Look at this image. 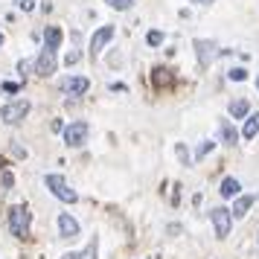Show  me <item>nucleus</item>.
I'll list each match as a JSON object with an SVG mask.
<instances>
[{"label":"nucleus","mask_w":259,"mask_h":259,"mask_svg":"<svg viewBox=\"0 0 259 259\" xmlns=\"http://www.w3.org/2000/svg\"><path fill=\"white\" fill-rule=\"evenodd\" d=\"M44 184H47V189L59 201H67V204H76V201H79L76 189H70V184H67L61 175H47V178H44Z\"/></svg>","instance_id":"obj_1"},{"label":"nucleus","mask_w":259,"mask_h":259,"mask_svg":"<svg viewBox=\"0 0 259 259\" xmlns=\"http://www.w3.org/2000/svg\"><path fill=\"white\" fill-rule=\"evenodd\" d=\"M29 210H26L24 204H15L12 210H9V230H12V236H18V239H24L26 233H29Z\"/></svg>","instance_id":"obj_2"},{"label":"nucleus","mask_w":259,"mask_h":259,"mask_svg":"<svg viewBox=\"0 0 259 259\" xmlns=\"http://www.w3.org/2000/svg\"><path fill=\"white\" fill-rule=\"evenodd\" d=\"M88 134H91V125H88L84 119H76V122H70V125L64 128V143H67L70 149H79V146L88 143Z\"/></svg>","instance_id":"obj_3"},{"label":"nucleus","mask_w":259,"mask_h":259,"mask_svg":"<svg viewBox=\"0 0 259 259\" xmlns=\"http://www.w3.org/2000/svg\"><path fill=\"white\" fill-rule=\"evenodd\" d=\"M26 114H29V102H26V99H18V102H9V105L0 108V119H3L6 125H18Z\"/></svg>","instance_id":"obj_4"},{"label":"nucleus","mask_w":259,"mask_h":259,"mask_svg":"<svg viewBox=\"0 0 259 259\" xmlns=\"http://www.w3.org/2000/svg\"><path fill=\"white\" fill-rule=\"evenodd\" d=\"M195 56H198V64H201V67H210L212 61L222 56V50H219V44H215V41L198 38V41H195Z\"/></svg>","instance_id":"obj_5"},{"label":"nucleus","mask_w":259,"mask_h":259,"mask_svg":"<svg viewBox=\"0 0 259 259\" xmlns=\"http://www.w3.org/2000/svg\"><path fill=\"white\" fill-rule=\"evenodd\" d=\"M210 219H212V227H215V236L219 239H227L230 236V224H233V215L227 207H215L210 210Z\"/></svg>","instance_id":"obj_6"},{"label":"nucleus","mask_w":259,"mask_h":259,"mask_svg":"<svg viewBox=\"0 0 259 259\" xmlns=\"http://www.w3.org/2000/svg\"><path fill=\"white\" fill-rule=\"evenodd\" d=\"M56 67H59V61H56V50H47V47H44L41 53H38L35 73L47 79V76H53V73H56Z\"/></svg>","instance_id":"obj_7"},{"label":"nucleus","mask_w":259,"mask_h":259,"mask_svg":"<svg viewBox=\"0 0 259 259\" xmlns=\"http://www.w3.org/2000/svg\"><path fill=\"white\" fill-rule=\"evenodd\" d=\"M114 35H117V29H114V26H99V29L94 32V38H91V56H99L102 47H105Z\"/></svg>","instance_id":"obj_8"},{"label":"nucleus","mask_w":259,"mask_h":259,"mask_svg":"<svg viewBox=\"0 0 259 259\" xmlns=\"http://www.w3.org/2000/svg\"><path fill=\"white\" fill-rule=\"evenodd\" d=\"M88 88H91V79H84V76H70V79L61 82V91L70 96H82Z\"/></svg>","instance_id":"obj_9"},{"label":"nucleus","mask_w":259,"mask_h":259,"mask_svg":"<svg viewBox=\"0 0 259 259\" xmlns=\"http://www.w3.org/2000/svg\"><path fill=\"white\" fill-rule=\"evenodd\" d=\"M59 233L64 239H73V236H79V222L73 219L70 212H61L59 215Z\"/></svg>","instance_id":"obj_10"},{"label":"nucleus","mask_w":259,"mask_h":259,"mask_svg":"<svg viewBox=\"0 0 259 259\" xmlns=\"http://www.w3.org/2000/svg\"><path fill=\"white\" fill-rule=\"evenodd\" d=\"M250 207H253V195H239L236 204H233V210H230V215H233V219H245Z\"/></svg>","instance_id":"obj_11"},{"label":"nucleus","mask_w":259,"mask_h":259,"mask_svg":"<svg viewBox=\"0 0 259 259\" xmlns=\"http://www.w3.org/2000/svg\"><path fill=\"white\" fill-rule=\"evenodd\" d=\"M256 134H259V111L245 119V128H242V137H245V140H253Z\"/></svg>","instance_id":"obj_12"},{"label":"nucleus","mask_w":259,"mask_h":259,"mask_svg":"<svg viewBox=\"0 0 259 259\" xmlns=\"http://www.w3.org/2000/svg\"><path fill=\"white\" fill-rule=\"evenodd\" d=\"M59 44H61V29L59 26H47V32H44V47L59 50Z\"/></svg>","instance_id":"obj_13"},{"label":"nucleus","mask_w":259,"mask_h":259,"mask_svg":"<svg viewBox=\"0 0 259 259\" xmlns=\"http://www.w3.org/2000/svg\"><path fill=\"white\" fill-rule=\"evenodd\" d=\"M247 114H250L247 99H233V102H230V117H233V119H245Z\"/></svg>","instance_id":"obj_14"},{"label":"nucleus","mask_w":259,"mask_h":259,"mask_svg":"<svg viewBox=\"0 0 259 259\" xmlns=\"http://www.w3.org/2000/svg\"><path fill=\"white\" fill-rule=\"evenodd\" d=\"M239 181H236V178H224L222 181V189H219V192H222V198H236V195H239Z\"/></svg>","instance_id":"obj_15"},{"label":"nucleus","mask_w":259,"mask_h":259,"mask_svg":"<svg viewBox=\"0 0 259 259\" xmlns=\"http://www.w3.org/2000/svg\"><path fill=\"white\" fill-rule=\"evenodd\" d=\"M222 140L227 143V146H236V143H239V131L230 125V119H222Z\"/></svg>","instance_id":"obj_16"},{"label":"nucleus","mask_w":259,"mask_h":259,"mask_svg":"<svg viewBox=\"0 0 259 259\" xmlns=\"http://www.w3.org/2000/svg\"><path fill=\"white\" fill-rule=\"evenodd\" d=\"M154 84L157 88H166V84H172L175 82V76H172V70H166V67H154Z\"/></svg>","instance_id":"obj_17"},{"label":"nucleus","mask_w":259,"mask_h":259,"mask_svg":"<svg viewBox=\"0 0 259 259\" xmlns=\"http://www.w3.org/2000/svg\"><path fill=\"white\" fill-rule=\"evenodd\" d=\"M96 236H94V242H91V245L84 247V250H79V253H64V256L61 259H96Z\"/></svg>","instance_id":"obj_18"},{"label":"nucleus","mask_w":259,"mask_h":259,"mask_svg":"<svg viewBox=\"0 0 259 259\" xmlns=\"http://www.w3.org/2000/svg\"><path fill=\"white\" fill-rule=\"evenodd\" d=\"M108 6H111V9H119V12H125V9H131V3H134V0H105Z\"/></svg>","instance_id":"obj_19"},{"label":"nucleus","mask_w":259,"mask_h":259,"mask_svg":"<svg viewBox=\"0 0 259 259\" xmlns=\"http://www.w3.org/2000/svg\"><path fill=\"white\" fill-rule=\"evenodd\" d=\"M212 149H215V143H212V140L201 143V146H198V152H195V160H201V157H204V154H210Z\"/></svg>","instance_id":"obj_20"},{"label":"nucleus","mask_w":259,"mask_h":259,"mask_svg":"<svg viewBox=\"0 0 259 259\" xmlns=\"http://www.w3.org/2000/svg\"><path fill=\"white\" fill-rule=\"evenodd\" d=\"M0 184H3V189H12V184H15V175L9 172V169H3V172H0Z\"/></svg>","instance_id":"obj_21"},{"label":"nucleus","mask_w":259,"mask_h":259,"mask_svg":"<svg viewBox=\"0 0 259 259\" xmlns=\"http://www.w3.org/2000/svg\"><path fill=\"white\" fill-rule=\"evenodd\" d=\"M227 76H230L233 82H245V79H247V70H245V67H233V70L227 73Z\"/></svg>","instance_id":"obj_22"},{"label":"nucleus","mask_w":259,"mask_h":259,"mask_svg":"<svg viewBox=\"0 0 259 259\" xmlns=\"http://www.w3.org/2000/svg\"><path fill=\"white\" fill-rule=\"evenodd\" d=\"M146 41H149V47H157V44L163 41V32H157V29H154V32H149V35H146Z\"/></svg>","instance_id":"obj_23"},{"label":"nucleus","mask_w":259,"mask_h":259,"mask_svg":"<svg viewBox=\"0 0 259 259\" xmlns=\"http://www.w3.org/2000/svg\"><path fill=\"white\" fill-rule=\"evenodd\" d=\"M15 6L24 9V12H32V9H35V0H15Z\"/></svg>","instance_id":"obj_24"},{"label":"nucleus","mask_w":259,"mask_h":259,"mask_svg":"<svg viewBox=\"0 0 259 259\" xmlns=\"http://www.w3.org/2000/svg\"><path fill=\"white\" fill-rule=\"evenodd\" d=\"M175 152H178V157H181L184 163H189V152H187V146H181V143H178V146H175Z\"/></svg>","instance_id":"obj_25"},{"label":"nucleus","mask_w":259,"mask_h":259,"mask_svg":"<svg viewBox=\"0 0 259 259\" xmlns=\"http://www.w3.org/2000/svg\"><path fill=\"white\" fill-rule=\"evenodd\" d=\"M76 61H79V53H76V50H70V53H67V56H64V64H67V67H70V64H76Z\"/></svg>","instance_id":"obj_26"},{"label":"nucleus","mask_w":259,"mask_h":259,"mask_svg":"<svg viewBox=\"0 0 259 259\" xmlns=\"http://www.w3.org/2000/svg\"><path fill=\"white\" fill-rule=\"evenodd\" d=\"M3 91H6V94H18V91H21V84H15V82H6V84H3Z\"/></svg>","instance_id":"obj_27"},{"label":"nucleus","mask_w":259,"mask_h":259,"mask_svg":"<svg viewBox=\"0 0 259 259\" xmlns=\"http://www.w3.org/2000/svg\"><path fill=\"white\" fill-rule=\"evenodd\" d=\"M29 67H32L29 61H18V70H21V73H26V70H29Z\"/></svg>","instance_id":"obj_28"},{"label":"nucleus","mask_w":259,"mask_h":259,"mask_svg":"<svg viewBox=\"0 0 259 259\" xmlns=\"http://www.w3.org/2000/svg\"><path fill=\"white\" fill-rule=\"evenodd\" d=\"M53 131H64V125H61V119H53V125H50Z\"/></svg>","instance_id":"obj_29"},{"label":"nucleus","mask_w":259,"mask_h":259,"mask_svg":"<svg viewBox=\"0 0 259 259\" xmlns=\"http://www.w3.org/2000/svg\"><path fill=\"white\" fill-rule=\"evenodd\" d=\"M189 3H201V6H210L212 0H189Z\"/></svg>","instance_id":"obj_30"},{"label":"nucleus","mask_w":259,"mask_h":259,"mask_svg":"<svg viewBox=\"0 0 259 259\" xmlns=\"http://www.w3.org/2000/svg\"><path fill=\"white\" fill-rule=\"evenodd\" d=\"M256 88H259V76H256Z\"/></svg>","instance_id":"obj_31"},{"label":"nucleus","mask_w":259,"mask_h":259,"mask_svg":"<svg viewBox=\"0 0 259 259\" xmlns=\"http://www.w3.org/2000/svg\"><path fill=\"white\" fill-rule=\"evenodd\" d=\"M0 44H3V35H0Z\"/></svg>","instance_id":"obj_32"}]
</instances>
